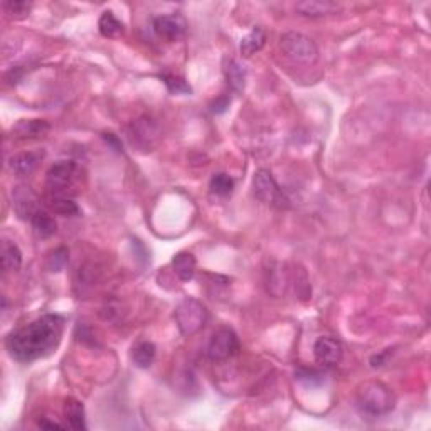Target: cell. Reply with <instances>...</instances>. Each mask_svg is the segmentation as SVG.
<instances>
[{
  "mask_svg": "<svg viewBox=\"0 0 431 431\" xmlns=\"http://www.w3.org/2000/svg\"><path fill=\"white\" fill-rule=\"evenodd\" d=\"M64 418H66L67 426L71 430H86V419H85V406L81 401L76 398H67L64 401Z\"/></svg>",
  "mask_w": 431,
  "mask_h": 431,
  "instance_id": "ac0fdd59",
  "label": "cell"
},
{
  "mask_svg": "<svg viewBox=\"0 0 431 431\" xmlns=\"http://www.w3.org/2000/svg\"><path fill=\"white\" fill-rule=\"evenodd\" d=\"M49 207H51V211H54V214L64 216V218H73V216L81 214L78 204L71 198H64V196H51Z\"/></svg>",
  "mask_w": 431,
  "mask_h": 431,
  "instance_id": "cb8c5ba5",
  "label": "cell"
},
{
  "mask_svg": "<svg viewBox=\"0 0 431 431\" xmlns=\"http://www.w3.org/2000/svg\"><path fill=\"white\" fill-rule=\"evenodd\" d=\"M324 372L317 369H308V368H302L295 372V379L300 381L302 384L305 386H317L324 383Z\"/></svg>",
  "mask_w": 431,
  "mask_h": 431,
  "instance_id": "83f0119b",
  "label": "cell"
},
{
  "mask_svg": "<svg viewBox=\"0 0 431 431\" xmlns=\"http://www.w3.org/2000/svg\"><path fill=\"white\" fill-rule=\"evenodd\" d=\"M155 355H157V347L150 340L138 342L132 350V361L138 369H149L154 364Z\"/></svg>",
  "mask_w": 431,
  "mask_h": 431,
  "instance_id": "d6986e66",
  "label": "cell"
},
{
  "mask_svg": "<svg viewBox=\"0 0 431 431\" xmlns=\"http://www.w3.org/2000/svg\"><path fill=\"white\" fill-rule=\"evenodd\" d=\"M229 105H231V96L221 94V96L216 98L213 103H211V112L216 113V115H221V113H224L229 108Z\"/></svg>",
  "mask_w": 431,
  "mask_h": 431,
  "instance_id": "f546056e",
  "label": "cell"
},
{
  "mask_svg": "<svg viewBox=\"0 0 431 431\" xmlns=\"http://www.w3.org/2000/svg\"><path fill=\"white\" fill-rule=\"evenodd\" d=\"M98 31H100L101 36L107 37V39H115V37L123 34V24L112 10H105L101 14L100 21H98Z\"/></svg>",
  "mask_w": 431,
  "mask_h": 431,
  "instance_id": "44dd1931",
  "label": "cell"
},
{
  "mask_svg": "<svg viewBox=\"0 0 431 431\" xmlns=\"http://www.w3.org/2000/svg\"><path fill=\"white\" fill-rule=\"evenodd\" d=\"M79 179V167L73 160H59L51 165L46 174V187L51 196H64L71 198L74 194L73 189L76 187Z\"/></svg>",
  "mask_w": 431,
  "mask_h": 431,
  "instance_id": "5b68a950",
  "label": "cell"
},
{
  "mask_svg": "<svg viewBox=\"0 0 431 431\" xmlns=\"http://www.w3.org/2000/svg\"><path fill=\"white\" fill-rule=\"evenodd\" d=\"M67 262H70V249L66 246H59L48 255L46 268L51 273H59L66 268Z\"/></svg>",
  "mask_w": 431,
  "mask_h": 431,
  "instance_id": "484cf974",
  "label": "cell"
},
{
  "mask_svg": "<svg viewBox=\"0 0 431 431\" xmlns=\"http://www.w3.org/2000/svg\"><path fill=\"white\" fill-rule=\"evenodd\" d=\"M253 194L260 202L266 204L273 209L285 211L290 207V199L286 198L283 189L275 180L273 174L266 169L256 170L253 176Z\"/></svg>",
  "mask_w": 431,
  "mask_h": 431,
  "instance_id": "277c9868",
  "label": "cell"
},
{
  "mask_svg": "<svg viewBox=\"0 0 431 431\" xmlns=\"http://www.w3.org/2000/svg\"><path fill=\"white\" fill-rule=\"evenodd\" d=\"M2 266L3 271H17L22 266V253L12 241L3 240L2 243Z\"/></svg>",
  "mask_w": 431,
  "mask_h": 431,
  "instance_id": "603a6c76",
  "label": "cell"
},
{
  "mask_svg": "<svg viewBox=\"0 0 431 431\" xmlns=\"http://www.w3.org/2000/svg\"><path fill=\"white\" fill-rule=\"evenodd\" d=\"M64 319L58 313H46L31 324L12 330L6 339V349L19 362H32L48 357L59 347Z\"/></svg>",
  "mask_w": 431,
  "mask_h": 431,
  "instance_id": "6da1fadb",
  "label": "cell"
},
{
  "mask_svg": "<svg viewBox=\"0 0 431 431\" xmlns=\"http://www.w3.org/2000/svg\"><path fill=\"white\" fill-rule=\"evenodd\" d=\"M355 403L362 414L379 418L395 410L396 396L392 389L381 381H366L357 388Z\"/></svg>",
  "mask_w": 431,
  "mask_h": 431,
  "instance_id": "7a4b0ae2",
  "label": "cell"
},
{
  "mask_svg": "<svg viewBox=\"0 0 431 431\" xmlns=\"http://www.w3.org/2000/svg\"><path fill=\"white\" fill-rule=\"evenodd\" d=\"M266 43V31L263 28H253L251 32H248L246 36L241 39L240 44V52L243 58H251L256 52H260L264 48Z\"/></svg>",
  "mask_w": 431,
  "mask_h": 431,
  "instance_id": "e0dca14e",
  "label": "cell"
},
{
  "mask_svg": "<svg viewBox=\"0 0 431 431\" xmlns=\"http://www.w3.org/2000/svg\"><path fill=\"white\" fill-rule=\"evenodd\" d=\"M222 71H224L229 88L238 94L243 93L246 88V70H244L243 64L234 58H226L224 64H222Z\"/></svg>",
  "mask_w": 431,
  "mask_h": 431,
  "instance_id": "4fadbf2b",
  "label": "cell"
},
{
  "mask_svg": "<svg viewBox=\"0 0 431 431\" xmlns=\"http://www.w3.org/2000/svg\"><path fill=\"white\" fill-rule=\"evenodd\" d=\"M37 425H39V428H46V430H54V428L63 430V428H64V426L59 425V423H56V421H46V419H41V421L37 423Z\"/></svg>",
  "mask_w": 431,
  "mask_h": 431,
  "instance_id": "d6a6232c",
  "label": "cell"
},
{
  "mask_svg": "<svg viewBox=\"0 0 431 431\" xmlns=\"http://www.w3.org/2000/svg\"><path fill=\"white\" fill-rule=\"evenodd\" d=\"M174 319H176V324L177 327H179L180 334H182L184 337H191V335L198 334L200 328L207 324V320H209V312H207L206 305L200 304L199 300L185 297L176 307Z\"/></svg>",
  "mask_w": 431,
  "mask_h": 431,
  "instance_id": "3957f363",
  "label": "cell"
},
{
  "mask_svg": "<svg viewBox=\"0 0 431 431\" xmlns=\"http://www.w3.org/2000/svg\"><path fill=\"white\" fill-rule=\"evenodd\" d=\"M43 157L44 152L41 150H28V152L16 154L9 158V167L17 177H28L36 170Z\"/></svg>",
  "mask_w": 431,
  "mask_h": 431,
  "instance_id": "8fae6325",
  "label": "cell"
},
{
  "mask_svg": "<svg viewBox=\"0 0 431 431\" xmlns=\"http://www.w3.org/2000/svg\"><path fill=\"white\" fill-rule=\"evenodd\" d=\"M31 7H32L31 2H21V0H17V2H3V10H6L10 17L16 19L28 16V14L31 12Z\"/></svg>",
  "mask_w": 431,
  "mask_h": 431,
  "instance_id": "f1b7e54d",
  "label": "cell"
},
{
  "mask_svg": "<svg viewBox=\"0 0 431 431\" xmlns=\"http://www.w3.org/2000/svg\"><path fill=\"white\" fill-rule=\"evenodd\" d=\"M103 140L108 143L109 147H112L113 150H116V152H123L122 142H120L116 135H113V134H103Z\"/></svg>",
  "mask_w": 431,
  "mask_h": 431,
  "instance_id": "1f68e13d",
  "label": "cell"
},
{
  "mask_svg": "<svg viewBox=\"0 0 431 431\" xmlns=\"http://www.w3.org/2000/svg\"><path fill=\"white\" fill-rule=\"evenodd\" d=\"M280 48L283 54L297 64H313L319 59V48L302 32H285L280 37Z\"/></svg>",
  "mask_w": 431,
  "mask_h": 431,
  "instance_id": "8992f818",
  "label": "cell"
},
{
  "mask_svg": "<svg viewBox=\"0 0 431 431\" xmlns=\"http://www.w3.org/2000/svg\"><path fill=\"white\" fill-rule=\"evenodd\" d=\"M241 342L231 327H219L213 332L206 347L207 359L213 362H224L240 354Z\"/></svg>",
  "mask_w": 431,
  "mask_h": 431,
  "instance_id": "ba28073f",
  "label": "cell"
},
{
  "mask_svg": "<svg viewBox=\"0 0 431 431\" xmlns=\"http://www.w3.org/2000/svg\"><path fill=\"white\" fill-rule=\"evenodd\" d=\"M172 268L174 273L179 277L182 282H189V280L194 278L196 268H198V262H196V256L189 251H179L177 255H174L172 258Z\"/></svg>",
  "mask_w": 431,
  "mask_h": 431,
  "instance_id": "2e32d148",
  "label": "cell"
},
{
  "mask_svg": "<svg viewBox=\"0 0 431 431\" xmlns=\"http://www.w3.org/2000/svg\"><path fill=\"white\" fill-rule=\"evenodd\" d=\"M152 28L157 37L167 43H176L182 39L187 32V21L182 14H169V16L155 17Z\"/></svg>",
  "mask_w": 431,
  "mask_h": 431,
  "instance_id": "9c48e42d",
  "label": "cell"
},
{
  "mask_svg": "<svg viewBox=\"0 0 431 431\" xmlns=\"http://www.w3.org/2000/svg\"><path fill=\"white\" fill-rule=\"evenodd\" d=\"M313 355H315V361L320 366H325V368L337 366L344 355L342 342L339 339L330 337V335L319 337L313 344Z\"/></svg>",
  "mask_w": 431,
  "mask_h": 431,
  "instance_id": "30bf717a",
  "label": "cell"
},
{
  "mask_svg": "<svg viewBox=\"0 0 431 431\" xmlns=\"http://www.w3.org/2000/svg\"><path fill=\"white\" fill-rule=\"evenodd\" d=\"M37 199L32 194V191L29 187H16L14 191V207H16V213L21 219H29L36 214L37 209Z\"/></svg>",
  "mask_w": 431,
  "mask_h": 431,
  "instance_id": "5bb4252c",
  "label": "cell"
},
{
  "mask_svg": "<svg viewBox=\"0 0 431 431\" xmlns=\"http://www.w3.org/2000/svg\"><path fill=\"white\" fill-rule=\"evenodd\" d=\"M391 355H392V349H386V350H383V353L372 355V357H370V368H374V369L383 368V366L388 364V361H389V357H391Z\"/></svg>",
  "mask_w": 431,
  "mask_h": 431,
  "instance_id": "4dcf8cb0",
  "label": "cell"
},
{
  "mask_svg": "<svg viewBox=\"0 0 431 431\" xmlns=\"http://www.w3.org/2000/svg\"><path fill=\"white\" fill-rule=\"evenodd\" d=\"M49 130H51V125L46 120H21L12 128V134L14 137L21 140H32L44 137Z\"/></svg>",
  "mask_w": 431,
  "mask_h": 431,
  "instance_id": "9a60e30c",
  "label": "cell"
},
{
  "mask_svg": "<svg viewBox=\"0 0 431 431\" xmlns=\"http://www.w3.org/2000/svg\"><path fill=\"white\" fill-rule=\"evenodd\" d=\"M286 285H288V275H286V271L282 270V266L266 270L268 293H271L273 297H280L282 293H285Z\"/></svg>",
  "mask_w": 431,
  "mask_h": 431,
  "instance_id": "7402d4cb",
  "label": "cell"
},
{
  "mask_svg": "<svg viewBox=\"0 0 431 431\" xmlns=\"http://www.w3.org/2000/svg\"><path fill=\"white\" fill-rule=\"evenodd\" d=\"M31 224H32L34 233H36L39 238H43V240L51 238L52 234L56 233V229H58V224H56L54 218L43 209L36 211V214L31 218Z\"/></svg>",
  "mask_w": 431,
  "mask_h": 431,
  "instance_id": "ffe728a7",
  "label": "cell"
},
{
  "mask_svg": "<svg viewBox=\"0 0 431 431\" xmlns=\"http://www.w3.org/2000/svg\"><path fill=\"white\" fill-rule=\"evenodd\" d=\"M209 189L214 196H218V198H229L234 191L233 177L224 172L214 174V176L211 177Z\"/></svg>",
  "mask_w": 431,
  "mask_h": 431,
  "instance_id": "d4e9b609",
  "label": "cell"
},
{
  "mask_svg": "<svg viewBox=\"0 0 431 431\" xmlns=\"http://www.w3.org/2000/svg\"><path fill=\"white\" fill-rule=\"evenodd\" d=\"M164 81V85L167 86V90L172 94H191L192 88L187 81L182 76H177V74H160L158 76Z\"/></svg>",
  "mask_w": 431,
  "mask_h": 431,
  "instance_id": "4316f807",
  "label": "cell"
},
{
  "mask_svg": "<svg viewBox=\"0 0 431 431\" xmlns=\"http://www.w3.org/2000/svg\"><path fill=\"white\" fill-rule=\"evenodd\" d=\"M127 137L134 149L140 150V152H150L155 149L158 138H160V128L152 116L143 115L128 125Z\"/></svg>",
  "mask_w": 431,
  "mask_h": 431,
  "instance_id": "52a82bcc",
  "label": "cell"
},
{
  "mask_svg": "<svg viewBox=\"0 0 431 431\" xmlns=\"http://www.w3.org/2000/svg\"><path fill=\"white\" fill-rule=\"evenodd\" d=\"M295 9L304 17L320 19L337 14L340 7L339 3L330 2V0H307V2H298Z\"/></svg>",
  "mask_w": 431,
  "mask_h": 431,
  "instance_id": "7c38bea8",
  "label": "cell"
}]
</instances>
